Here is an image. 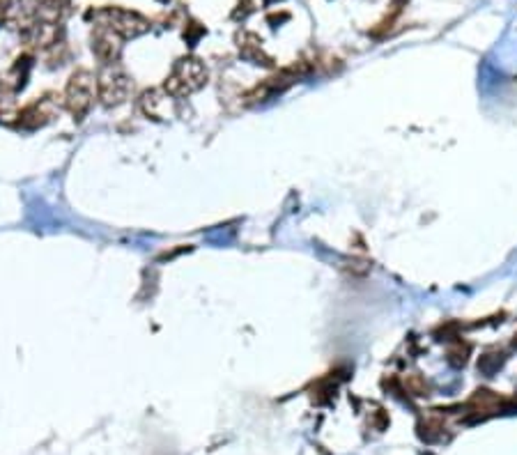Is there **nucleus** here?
<instances>
[{
	"label": "nucleus",
	"mask_w": 517,
	"mask_h": 455,
	"mask_svg": "<svg viewBox=\"0 0 517 455\" xmlns=\"http://www.w3.org/2000/svg\"><path fill=\"white\" fill-rule=\"evenodd\" d=\"M12 7H14L12 0H0V25L7 21V16H9V12H12Z\"/></svg>",
	"instance_id": "ddd939ff"
},
{
	"label": "nucleus",
	"mask_w": 517,
	"mask_h": 455,
	"mask_svg": "<svg viewBox=\"0 0 517 455\" xmlns=\"http://www.w3.org/2000/svg\"><path fill=\"white\" fill-rule=\"evenodd\" d=\"M95 99H97V76H92L90 69L71 71L62 95V104L67 108V113L76 122H81V120L88 117L92 106H95Z\"/></svg>",
	"instance_id": "f03ea898"
},
{
	"label": "nucleus",
	"mask_w": 517,
	"mask_h": 455,
	"mask_svg": "<svg viewBox=\"0 0 517 455\" xmlns=\"http://www.w3.org/2000/svg\"><path fill=\"white\" fill-rule=\"evenodd\" d=\"M209 81V71L205 62L196 55H184L173 64L168 76L163 81V92L173 99H187L202 90Z\"/></svg>",
	"instance_id": "f257e3e1"
},
{
	"label": "nucleus",
	"mask_w": 517,
	"mask_h": 455,
	"mask_svg": "<svg viewBox=\"0 0 517 455\" xmlns=\"http://www.w3.org/2000/svg\"><path fill=\"white\" fill-rule=\"evenodd\" d=\"M303 74H306V69H303L301 64H299V67L294 64V67H288V69L279 71L276 76L265 79L262 83H257V86L244 97L246 104L248 106H257V104H265V101H272L274 97L283 95V92L288 90L290 86H294L297 79L303 76Z\"/></svg>",
	"instance_id": "39448f33"
},
{
	"label": "nucleus",
	"mask_w": 517,
	"mask_h": 455,
	"mask_svg": "<svg viewBox=\"0 0 517 455\" xmlns=\"http://www.w3.org/2000/svg\"><path fill=\"white\" fill-rule=\"evenodd\" d=\"M444 434H446V425L441 421H426L419 425V437L428 444L444 442Z\"/></svg>",
	"instance_id": "1a4fd4ad"
},
{
	"label": "nucleus",
	"mask_w": 517,
	"mask_h": 455,
	"mask_svg": "<svg viewBox=\"0 0 517 455\" xmlns=\"http://www.w3.org/2000/svg\"><path fill=\"white\" fill-rule=\"evenodd\" d=\"M504 361H506V357L501 355V352H487V355H483L481 359H478V373L485 375V377H492L496 370L504 366Z\"/></svg>",
	"instance_id": "9d476101"
},
{
	"label": "nucleus",
	"mask_w": 517,
	"mask_h": 455,
	"mask_svg": "<svg viewBox=\"0 0 517 455\" xmlns=\"http://www.w3.org/2000/svg\"><path fill=\"white\" fill-rule=\"evenodd\" d=\"M134 83L122 64H101L97 74V99L106 108H117L132 97Z\"/></svg>",
	"instance_id": "7ed1b4c3"
},
{
	"label": "nucleus",
	"mask_w": 517,
	"mask_h": 455,
	"mask_svg": "<svg viewBox=\"0 0 517 455\" xmlns=\"http://www.w3.org/2000/svg\"><path fill=\"white\" fill-rule=\"evenodd\" d=\"M237 46H239V53H242V58H246L248 62L253 64H265V67H269L272 64V58L262 51V40L253 33H242L237 35Z\"/></svg>",
	"instance_id": "6e6552de"
},
{
	"label": "nucleus",
	"mask_w": 517,
	"mask_h": 455,
	"mask_svg": "<svg viewBox=\"0 0 517 455\" xmlns=\"http://www.w3.org/2000/svg\"><path fill=\"white\" fill-rule=\"evenodd\" d=\"M513 342H515V347H517V336H515V340H513Z\"/></svg>",
	"instance_id": "4468645a"
},
{
	"label": "nucleus",
	"mask_w": 517,
	"mask_h": 455,
	"mask_svg": "<svg viewBox=\"0 0 517 455\" xmlns=\"http://www.w3.org/2000/svg\"><path fill=\"white\" fill-rule=\"evenodd\" d=\"M405 388L412 393V396H428V384H426V379H423L421 375H407L405 377Z\"/></svg>",
	"instance_id": "9b49d317"
},
{
	"label": "nucleus",
	"mask_w": 517,
	"mask_h": 455,
	"mask_svg": "<svg viewBox=\"0 0 517 455\" xmlns=\"http://www.w3.org/2000/svg\"><path fill=\"white\" fill-rule=\"evenodd\" d=\"M92 53L101 64H117L122 58V37L115 35L106 25H95L92 28Z\"/></svg>",
	"instance_id": "423d86ee"
},
{
	"label": "nucleus",
	"mask_w": 517,
	"mask_h": 455,
	"mask_svg": "<svg viewBox=\"0 0 517 455\" xmlns=\"http://www.w3.org/2000/svg\"><path fill=\"white\" fill-rule=\"evenodd\" d=\"M55 115V104L51 97H42L30 101L25 108H21V113L16 117V125L21 129H40L44 125H49Z\"/></svg>",
	"instance_id": "0eeeda50"
},
{
	"label": "nucleus",
	"mask_w": 517,
	"mask_h": 455,
	"mask_svg": "<svg viewBox=\"0 0 517 455\" xmlns=\"http://www.w3.org/2000/svg\"><path fill=\"white\" fill-rule=\"evenodd\" d=\"M92 16H95L97 25L110 28V30L122 37V40H136V37H141L150 30V21H147L143 14L134 12V9L104 7V9L92 12Z\"/></svg>",
	"instance_id": "20e7f679"
},
{
	"label": "nucleus",
	"mask_w": 517,
	"mask_h": 455,
	"mask_svg": "<svg viewBox=\"0 0 517 455\" xmlns=\"http://www.w3.org/2000/svg\"><path fill=\"white\" fill-rule=\"evenodd\" d=\"M467 347H458V350H451L448 352V364L453 366V368H460V366H465L467 364Z\"/></svg>",
	"instance_id": "f8f14e48"
}]
</instances>
